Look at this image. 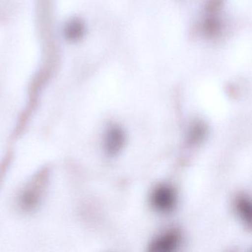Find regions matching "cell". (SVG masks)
<instances>
[{"instance_id":"obj_1","label":"cell","mask_w":252,"mask_h":252,"mask_svg":"<svg viewBox=\"0 0 252 252\" xmlns=\"http://www.w3.org/2000/svg\"><path fill=\"white\" fill-rule=\"evenodd\" d=\"M150 203L155 210L160 213L172 212L177 205L175 190L168 184H160L152 191Z\"/></svg>"},{"instance_id":"obj_2","label":"cell","mask_w":252,"mask_h":252,"mask_svg":"<svg viewBox=\"0 0 252 252\" xmlns=\"http://www.w3.org/2000/svg\"><path fill=\"white\" fill-rule=\"evenodd\" d=\"M45 172L36 177V179L25 190L20 198V206L23 210L31 211L38 206L41 200L42 192L46 182Z\"/></svg>"},{"instance_id":"obj_3","label":"cell","mask_w":252,"mask_h":252,"mask_svg":"<svg viewBox=\"0 0 252 252\" xmlns=\"http://www.w3.org/2000/svg\"><path fill=\"white\" fill-rule=\"evenodd\" d=\"M183 237L178 229H171L157 236L149 245L151 252H172L176 251L182 243Z\"/></svg>"},{"instance_id":"obj_4","label":"cell","mask_w":252,"mask_h":252,"mask_svg":"<svg viewBox=\"0 0 252 252\" xmlns=\"http://www.w3.org/2000/svg\"><path fill=\"white\" fill-rule=\"evenodd\" d=\"M126 135L120 126L112 125L106 132L104 137V150L107 154L116 156L125 146Z\"/></svg>"},{"instance_id":"obj_5","label":"cell","mask_w":252,"mask_h":252,"mask_svg":"<svg viewBox=\"0 0 252 252\" xmlns=\"http://www.w3.org/2000/svg\"><path fill=\"white\" fill-rule=\"evenodd\" d=\"M235 209L245 225L251 228L252 223V207L250 199L246 195L237 197L235 202Z\"/></svg>"},{"instance_id":"obj_6","label":"cell","mask_w":252,"mask_h":252,"mask_svg":"<svg viewBox=\"0 0 252 252\" xmlns=\"http://www.w3.org/2000/svg\"><path fill=\"white\" fill-rule=\"evenodd\" d=\"M206 127L202 123H195L192 125L189 133V140L191 144H196L204 138Z\"/></svg>"},{"instance_id":"obj_7","label":"cell","mask_w":252,"mask_h":252,"mask_svg":"<svg viewBox=\"0 0 252 252\" xmlns=\"http://www.w3.org/2000/svg\"><path fill=\"white\" fill-rule=\"evenodd\" d=\"M220 29V24L218 20L215 18H209V20H206L204 24V32L207 33L208 35L217 34Z\"/></svg>"},{"instance_id":"obj_8","label":"cell","mask_w":252,"mask_h":252,"mask_svg":"<svg viewBox=\"0 0 252 252\" xmlns=\"http://www.w3.org/2000/svg\"><path fill=\"white\" fill-rule=\"evenodd\" d=\"M222 3V0H210L208 5L209 11H215L220 8Z\"/></svg>"}]
</instances>
